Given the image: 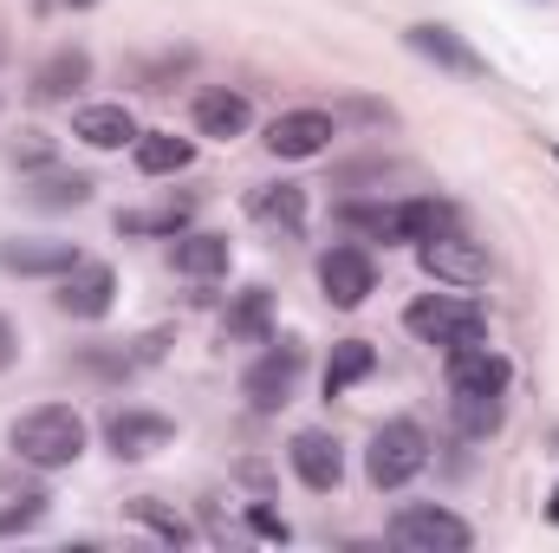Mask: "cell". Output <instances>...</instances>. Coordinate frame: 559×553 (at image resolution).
I'll return each instance as SVG.
<instances>
[{"label": "cell", "mask_w": 559, "mask_h": 553, "mask_svg": "<svg viewBox=\"0 0 559 553\" xmlns=\"http://www.w3.org/2000/svg\"><path fill=\"white\" fill-rule=\"evenodd\" d=\"M85 443H92V430H85V416L72 411V404H33V411L13 416V430H7V449H13L20 469H33V475L72 469V462L85 456Z\"/></svg>", "instance_id": "6da1fadb"}, {"label": "cell", "mask_w": 559, "mask_h": 553, "mask_svg": "<svg viewBox=\"0 0 559 553\" xmlns=\"http://www.w3.org/2000/svg\"><path fill=\"white\" fill-rule=\"evenodd\" d=\"M423 469H429V430H423L417 416H391V423H378V430H371L365 475H371V489H378V495L411 489Z\"/></svg>", "instance_id": "7a4b0ae2"}, {"label": "cell", "mask_w": 559, "mask_h": 553, "mask_svg": "<svg viewBox=\"0 0 559 553\" xmlns=\"http://www.w3.org/2000/svg\"><path fill=\"white\" fill-rule=\"evenodd\" d=\"M404 332L417 339V345H436V352H449V345H468V339H488V313L468 299V293H423L404 306Z\"/></svg>", "instance_id": "3957f363"}, {"label": "cell", "mask_w": 559, "mask_h": 553, "mask_svg": "<svg viewBox=\"0 0 559 553\" xmlns=\"http://www.w3.org/2000/svg\"><path fill=\"white\" fill-rule=\"evenodd\" d=\"M384 534H391L397 553H468L475 548V528H468L455 508H442V502H411V508H397Z\"/></svg>", "instance_id": "277c9868"}, {"label": "cell", "mask_w": 559, "mask_h": 553, "mask_svg": "<svg viewBox=\"0 0 559 553\" xmlns=\"http://www.w3.org/2000/svg\"><path fill=\"white\" fill-rule=\"evenodd\" d=\"M299 372H306V345H299V339H267L261 358L241 372V398H248V411L254 416L286 411L293 391H299Z\"/></svg>", "instance_id": "5b68a950"}, {"label": "cell", "mask_w": 559, "mask_h": 553, "mask_svg": "<svg viewBox=\"0 0 559 553\" xmlns=\"http://www.w3.org/2000/svg\"><path fill=\"white\" fill-rule=\"evenodd\" d=\"M417 261H423V274L436 280V286H455V293L488 286V248H481L475 235H462V228L417 242Z\"/></svg>", "instance_id": "8992f818"}, {"label": "cell", "mask_w": 559, "mask_h": 553, "mask_svg": "<svg viewBox=\"0 0 559 553\" xmlns=\"http://www.w3.org/2000/svg\"><path fill=\"white\" fill-rule=\"evenodd\" d=\"M319 293L338 306V313H358L371 293H378V261L365 242H332L319 255Z\"/></svg>", "instance_id": "52a82bcc"}, {"label": "cell", "mask_w": 559, "mask_h": 553, "mask_svg": "<svg viewBox=\"0 0 559 553\" xmlns=\"http://www.w3.org/2000/svg\"><path fill=\"white\" fill-rule=\"evenodd\" d=\"M442 378H449V398H508L514 365H508L495 345L468 339V345H449V352H442Z\"/></svg>", "instance_id": "ba28073f"}, {"label": "cell", "mask_w": 559, "mask_h": 553, "mask_svg": "<svg viewBox=\"0 0 559 553\" xmlns=\"http://www.w3.org/2000/svg\"><path fill=\"white\" fill-rule=\"evenodd\" d=\"M332 138H338V118L325 105H299V111H280L261 143L274 150L280 163H312V156L332 150Z\"/></svg>", "instance_id": "9c48e42d"}, {"label": "cell", "mask_w": 559, "mask_h": 553, "mask_svg": "<svg viewBox=\"0 0 559 553\" xmlns=\"http://www.w3.org/2000/svg\"><path fill=\"white\" fill-rule=\"evenodd\" d=\"M105 443H111V456H118V462H143V456H156V449H169V443H176V423H169L163 411L118 404V411H105Z\"/></svg>", "instance_id": "30bf717a"}, {"label": "cell", "mask_w": 559, "mask_h": 553, "mask_svg": "<svg viewBox=\"0 0 559 553\" xmlns=\"http://www.w3.org/2000/svg\"><path fill=\"white\" fill-rule=\"evenodd\" d=\"M404 46L417 52V59H429L436 72H455V79H488V59L455 33V26H442V20H417L411 33H404Z\"/></svg>", "instance_id": "8fae6325"}, {"label": "cell", "mask_w": 559, "mask_h": 553, "mask_svg": "<svg viewBox=\"0 0 559 553\" xmlns=\"http://www.w3.org/2000/svg\"><path fill=\"white\" fill-rule=\"evenodd\" d=\"M286 462H293V475H299L312 495H332V489L345 482V449H338L332 430H293Z\"/></svg>", "instance_id": "7c38bea8"}, {"label": "cell", "mask_w": 559, "mask_h": 553, "mask_svg": "<svg viewBox=\"0 0 559 553\" xmlns=\"http://www.w3.org/2000/svg\"><path fill=\"white\" fill-rule=\"evenodd\" d=\"M248 222L267 228V235H280V242H299L306 222H312L306 183H267V189H254V196H248Z\"/></svg>", "instance_id": "4fadbf2b"}, {"label": "cell", "mask_w": 559, "mask_h": 553, "mask_svg": "<svg viewBox=\"0 0 559 553\" xmlns=\"http://www.w3.org/2000/svg\"><path fill=\"white\" fill-rule=\"evenodd\" d=\"M189 118H195V138H215V143H235L254 131V105L235 85H202L195 105H189Z\"/></svg>", "instance_id": "5bb4252c"}, {"label": "cell", "mask_w": 559, "mask_h": 553, "mask_svg": "<svg viewBox=\"0 0 559 553\" xmlns=\"http://www.w3.org/2000/svg\"><path fill=\"white\" fill-rule=\"evenodd\" d=\"M52 306H59L66 319H105V313L118 306V274H111L105 261H79L72 274H59Z\"/></svg>", "instance_id": "9a60e30c"}, {"label": "cell", "mask_w": 559, "mask_h": 553, "mask_svg": "<svg viewBox=\"0 0 559 553\" xmlns=\"http://www.w3.org/2000/svg\"><path fill=\"white\" fill-rule=\"evenodd\" d=\"M169 268L182 280H222L235 268V242L215 235V228H182V235L169 242Z\"/></svg>", "instance_id": "2e32d148"}, {"label": "cell", "mask_w": 559, "mask_h": 553, "mask_svg": "<svg viewBox=\"0 0 559 553\" xmlns=\"http://www.w3.org/2000/svg\"><path fill=\"white\" fill-rule=\"evenodd\" d=\"M85 255L72 242H52V235H33V242H0V268L7 274H26V280H59L72 274Z\"/></svg>", "instance_id": "e0dca14e"}, {"label": "cell", "mask_w": 559, "mask_h": 553, "mask_svg": "<svg viewBox=\"0 0 559 553\" xmlns=\"http://www.w3.org/2000/svg\"><path fill=\"white\" fill-rule=\"evenodd\" d=\"M85 85H92V52H85V46H59V52H46L39 72H33V98H39V105H72Z\"/></svg>", "instance_id": "ac0fdd59"}, {"label": "cell", "mask_w": 559, "mask_h": 553, "mask_svg": "<svg viewBox=\"0 0 559 553\" xmlns=\"http://www.w3.org/2000/svg\"><path fill=\"white\" fill-rule=\"evenodd\" d=\"M138 111L131 105H79L72 111V138L85 150H131L138 143Z\"/></svg>", "instance_id": "d6986e66"}, {"label": "cell", "mask_w": 559, "mask_h": 553, "mask_svg": "<svg viewBox=\"0 0 559 553\" xmlns=\"http://www.w3.org/2000/svg\"><path fill=\"white\" fill-rule=\"evenodd\" d=\"M20 196L33 202V209H46V215H59V209H85L92 196H98V183L85 176V169H33L26 183H20Z\"/></svg>", "instance_id": "ffe728a7"}, {"label": "cell", "mask_w": 559, "mask_h": 553, "mask_svg": "<svg viewBox=\"0 0 559 553\" xmlns=\"http://www.w3.org/2000/svg\"><path fill=\"white\" fill-rule=\"evenodd\" d=\"M222 339L228 345H267L274 339V286H241L222 313Z\"/></svg>", "instance_id": "44dd1931"}, {"label": "cell", "mask_w": 559, "mask_h": 553, "mask_svg": "<svg viewBox=\"0 0 559 553\" xmlns=\"http://www.w3.org/2000/svg\"><path fill=\"white\" fill-rule=\"evenodd\" d=\"M189 222H195V196H169V202H156V209H118V235H124V242H143V235L176 242Z\"/></svg>", "instance_id": "7402d4cb"}, {"label": "cell", "mask_w": 559, "mask_h": 553, "mask_svg": "<svg viewBox=\"0 0 559 553\" xmlns=\"http://www.w3.org/2000/svg\"><path fill=\"white\" fill-rule=\"evenodd\" d=\"M131 163H138V176H182V169L195 163V138H176V131H138Z\"/></svg>", "instance_id": "603a6c76"}, {"label": "cell", "mask_w": 559, "mask_h": 553, "mask_svg": "<svg viewBox=\"0 0 559 553\" xmlns=\"http://www.w3.org/2000/svg\"><path fill=\"white\" fill-rule=\"evenodd\" d=\"M378 372V345L371 339H338L332 358H325V398H345L352 385H365Z\"/></svg>", "instance_id": "cb8c5ba5"}, {"label": "cell", "mask_w": 559, "mask_h": 553, "mask_svg": "<svg viewBox=\"0 0 559 553\" xmlns=\"http://www.w3.org/2000/svg\"><path fill=\"white\" fill-rule=\"evenodd\" d=\"M397 215H404V242H429V235L462 228V209H455L449 196H404Z\"/></svg>", "instance_id": "d4e9b609"}, {"label": "cell", "mask_w": 559, "mask_h": 553, "mask_svg": "<svg viewBox=\"0 0 559 553\" xmlns=\"http://www.w3.org/2000/svg\"><path fill=\"white\" fill-rule=\"evenodd\" d=\"M124 521H131V528H143L150 541H163V548H189V541H195V528H189L176 508H163L156 495H138V502H124Z\"/></svg>", "instance_id": "484cf974"}, {"label": "cell", "mask_w": 559, "mask_h": 553, "mask_svg": "<svg viewBox=\"0 0 559 553\" xmlns=\"http://www.w3.org/2000/svg\"><path fill=\"white\" fill-rule=\"evenodd\" d=\"M338 222L352 228V235H365V242H404V215H397V202H338Z\"/></svg>", "instance_id": "4316f807"}, {"label": "cell", "mask_w": 559, "mask_h": 553, "mask_svg": "<svg viewBox=\"0 0 559 553\" xmlns=\"http://www.w3.org/2000/svg\"><path fill=\"white\" fill-rule=\"evenodd\" d=\"M449 416L468 443H488L501 423H508V398H449Z\"/></svg>", "instance_id": "83f0119b"}, {"label": "cell", "mask_w": 559, "mask_h": 553, "mask_svg": "<svg viewBox=\"0 0 559 553\" xmlns=\"http://www.w3.org/2000/svg\"><path fill=\"white\" fill-rule=\"evenodd\" d=\"M7 163L26 169V176H33V169H52V163H59V143L46 138V131H20V138L7 143Z\"/></svg>", "instance_id": "f1b7e54d"}, {"label": "cell", "mask_w": 559, "mask_h": 553, "mask_svg": "<svg viewBox=\"0 0 559 553\" xmlns=\"http://www.w3.org/2000/svg\"><path fill=\"white\" fill-rule=\"evenodd\" d=\"M39 521H46V489H26L20 508H0V534H26V528H39Z\"/></svg>", "instance_id": "f546056e"}, {"label": "cell", "mask_w": 559, "mask_h": 553, "mask_svg": "<svg viewBox=\"0 0 559 553\" xmlns=\"http://www.w3.org/2000/svg\"><path fill=\"white\" fill-rule=\"evenodd\" d=\"M332 118H358V125H378V131H384V125H397V111H391L384 98H338V105H332Z\"/></svg>", "instance_id": "4dcf8cb0"}, {"label": "cell", "mask_w": 559, "mask_h": 553, "mask_svg": "<svg viewBox=\"0 0 559 553\" xmlns=\"http://www.w3.org/2000/svg\"><path fill=\"white\" fill-rule=\"evenodd\" d=\"M248 534H254V541H280V548L293 541V528L280 521V515L267 508V502H248Z\"/></svg>", "instance_id": "1f68e13d"}, {"label": "cell", "mask_w": 559, "mask_h": 553, "mask_svg": "<svg viewBox=\"0 0 559 553\" xmlns=\"http://www.w3.org/2000/svg\"><path fill=\"white\" fill-rule=\"evenodd\" d=\"M20 365V332H13V319L0 313V372H13Z\"/></svg>", "instance_id": "d6a6232c"}, {"label": "cell", "mask_w": 559, "mask_h": 553, "mask_svg": "<svg viewBox=\"0 0 559 553\" xmlns=\"http://www.w3.org/2000/svg\"><path fill=\"white\" fill-rule=\"evenodd\" d=\"M39 7H46V13H52V7H72V13H85V7H98V0H39Z\"/></svg>", "instance_id": "836d02e7"}, {"label": "cell", "mask_w": 559, "mask_h": 553, "mask_svg": "<svg viewBox=\"0 0 559 553\" xmlns=\"http://www.w3.org/2000/svg\"><path fill=\"white\" fill-rule=\"evenodd\" d=\"M547 521H554V528H559V489H554V502H547Z\"/></svg>", "instance_id": "e575fe53"}, {"label": "cell", "mask_w": 559, "mask_h": 553, "mask_svg": "<svg viewBox=\"0 0 559 553\" xmlns=\"http://www.w3.org/2000/svg\"><path fill=\"white\" fill-rule=\"evenodd\" d=\"M554 163H559V143H554Z\"/></svg>", "instance_id": "d590c367"}, {"label": "cell", "mask_w": 559, "mask_h": 553, "mask_svg": "<svg viewBox=\"0 0 559 553\" xmlns=\"http://www.w3.org/2000/svg\"><path fill=\"white\" fill-rule=\"evenodd\" d=\"M0 59H7V46H0Z\"/></svg>", "instance_id": "8d00e7d4"}, {"label": "cell", "mask_w": 559, "mask_h": 553, "mask_svg": "<svg viewBox=\"0 0 559 553\" xmlns=\"http://www.w3.org/2000/svg\"><path fill=\"white\" fill-rule=\"evenodd\" d=\"M554 443H559V430H554Z\"/></svg>", "instance_id": "74e56055"}]
</instances>
